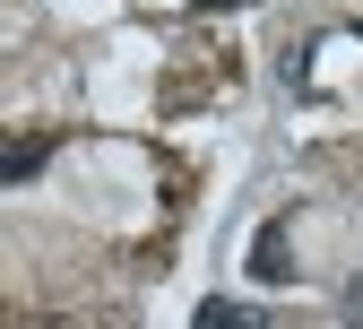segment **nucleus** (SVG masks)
Segmentation results:
<instances>
[{
  "label": "nucleus",
  "instance_id": "2",
  "mask_svg": "<svg viewBox=\"0 0 363 329\" xmlns=\"http://www.w3.org/2000/svg\"><path fill=\"white\" fill-rule=\"evenodd\" d=\"M251 320H259L251 303H225V295H208V303H199V329H251Z\"/></svg>",
  "mask_w": 363,
  "mask_h": 329
},
{
  "label": "nucleus",
  "instance_id": "3",
  "mask_svg": "<svg viewBox=\"0 0 363 329\" xmlns=\"http://www.w3.org/2000/svg\"><path fill=\"white\" fill-rule=\"evenodd\" d=\"M199 9H251V0H199Z\"/></svg>",
  "mask_w": 363,
  "mask_h": 329
},
{
  "label": "nucleus",
  "instance_id": "1",
  "mask_svg": "<svg viewBox=\"0 0 363 329\" xmlns=\"http://www.w3.org/2000/svg\"><path fill=\"white\" fill-rule=\"evenodd\" d=\"M251 277H268V286L286 277V234H277V225H268L259 243H251Z\"/></svg>",
  "mask_w": 363,
  "mask_h": 329
}]
</instances>
